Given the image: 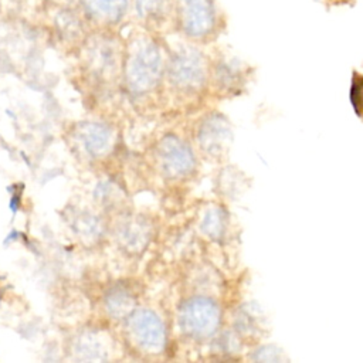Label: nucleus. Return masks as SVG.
I'll list each match as a JSON object with an SVG mask.
<instances>
[{
	"mask_svg": "<svg viewBox=\"0 0 363 363\" xmlns=\"http://www.w3.org/2000/svg\"><path fill=\"white\" fill-rule=\"evenodd\" d=\"M217 88L227 94H238L248 81V67L235 58H220L210 69Z\"/></svg>",
	"mask_w": 363,
	"mask_h": 363,
	"instance_id": "9d476101",
	"label": "nucleus"
},
{
	"mask_svg": "<svg viewBox=\"0 0 363 363\" xmlns=\"http://www.w3.org/2000/svg\"><path fill=\"white\" fill-rule=\"evenodd\" d=\"M233 329L244 340H254L257 343L268 335L269 329L261 309L257 303H245L237 309L234 315Z\"/></svg>",
	"mask_w": 363,
	"mask_h": 363,
	"instance_id": "9b49d317",
	"label": "nucleus"
},
{
	"mask_svg": "<svg viewBox=\"0 0 363 363\" xmlns=\"http://www.w3.org/2000/svg\"><path fill=\"white\" fill-rule=\"evenodd\" d=\"M233 140V130L228 119L220 112L207 115L199 126L197 142L210 156H223Z\"/></svg>",
	"mask_w": 363,
	"mask_h": 363,
	"instance_id": "6e6552de",
	"label": "nucleus"
},
{
	"mask_svg": "<svg viewBox=\"0 0 363 363\" xmlns=\"http://www.w3.org/2000/svg\"><path fill=\"white\" fill-rule=\"evenodd\" d=\"M21 235H23V234H21L18 230L11 228V230H10V233H9V234L4 237V240H3V245H4V247H9L10 244L16 242Z\"/></svg>",
	"mask_w": 363,
	"mask_h": 363,
	"instance_id": "6ab92c4d",
	"label": "nucleus"
},
{
	"mask_svg": "<svg viewBox=\"0 0 363 363\" xmlns=\"http://www.w3.org/2000/svg\"><path fill=\"white\" fill-rule=\"evenodd\" d=\"M223 323L220 303L207 295L187 298L179 311V326L182 332L197 342L214 339Z\"/></svg>",
	"mask_w": 363,
	"mask_h": 363,
	"instance_id": "7ed1b4c3",
	"label": "nucleus"
},
{
	"mask_svg": "<svg viewBox=\"0 0 363 363\" xmlns=\"http://www.w3.org/2000/svg\"><path fill=\"white\" fill-rule=\"evenodd\" d=\"M3 292H4V289L0 288V302H1V299H3Z\"/></svg>",
	"mask_w": 363,
	"mask_h": 363,
	"instance_id": "aec40b11",
	"label": "nucleus"
},
{
	"mask_svg": "<svg viewBox=\"0 0 363 363\" xmlns=\"http://www.w3.org/2000/svg\"><path fill=\"white\" fill-rule=\"evenodd\" d=\"M133 296L130 291L122 285H115L111 288L105 296V308L108 313L115 318H123L132 312L133 308Z\"/></svg>",
	"mask_w": 363,
	"mask_h": 363,
	"instance_id": "4468645a",
	"label": "nucleus"
},
{
	"mask_svg": "<svg viewBox=\"0 0 363 363\" xmlns=\"http://www.w3.org/2000/svg\"><path fill=\"white\" fill-rule=\"evenodd\" d=\"M248 359L252 362H284L289 360L284 350L278 347L277 345H257L251 353L248 354Z\"/></svg>",
	"mask_w": 363,
	"mask_h": 363,
	"instance_id": "2eb2a0df",
	"label": "nucleus"
},
{
	"mask_svg": "<svg viewBox=\"0 0 363 363\" xmlns=\"http://www.w3.org/2000/svg\"><path fill=\"white\" fill-rule=\"evenodd\" d=\"M94 335H85L77 342V353L82 356L85 360H98L101 359V343Z\"/></svg>",
	"mask_w": 363,
	"mask_h": 363,
	"instance_id": "f3484780",
	"label": "nucleus"
},
{
	"mask_svg": "<svg viewBox=\"0 0 363 363\" xmlns=\"http://www.w3.org/2000/svg\"><path fill=\"white\" fill-rule=\"evenodd\" d=\"M200 230L208 238L218 241L225 237L228 228V213L221 206H211L206 210L200 221Z\"/></svg>",
	"mask_w": 363,
	"mask_h": 363,
	"instance_id": "ddd939ff",
	"label": "nucleus"
},
{
	"mask_svg": "<svg viewBox=\"0 0 363 363\" xmlns=\"http://www.w3.org/2000/svg\"><path fill=\"white\" fill-rule=\"evenodd\" d=\"M128 329L133 342L146 353H162L166 346V328L162 319L147 308L129 313Z\"/></svg>",
	"mask_w": 363,
	"mask_h": 363,
	"instance_id": "39448f33",
	"label": "nucleus"
},
{
	"mask_svg": "<svg viewBox=\"0 0 363 363\" xmlns=\"http://www.w3.org/2000/svg\"><path fill=\"white\" fill-rule=\"evenodd\" d=\"M350 102L354 113L360 121H363V74L353 71L350 84Z\"/></svg>",
	"mask_w": 363,
	"mask_h": 363,
	"instance_id": "dca6fc26",
	"label": "nucleus"
},
{
	"mask_svg": "<svg viewBox=\"0 0 363 363\" xmlns=\"http://www.w3.org/2000/svg\"><path fill=\"white\" fill-rule=\"evenodd\" d=\"M21 193L23 191H14L11 193V197L9 200V210L11 211V217L14 218L17 211L20 210V204H21Z\"/></svg>",
	"mask_w": 363,
	"mask_h": 363,
	"instance_id": "a211bd4d",
	"label": "nucleus"
},
{
	"mask_svg": "<svg viewBox=\"0 0 363 363\" xmlns=\"http://www.w3.org/2000/svg\"><path fill=\"white\" fill-rule=\"evenodd\" d=\"M173 28L187 41L206 44L224 31L225 16L217 0H176Z\"/></svg>",
	"mask_w": 363,
	"mask_h": 363,
	"instance_id": "f03ea898",
	"label": "nucleus"
},
{
	"mask_svg": "<svg viewBox=\"0 0 363 363\" xmlns=\"http://www.w3.org/2000/svg\"><path fill=\"white\" fill-rule=\"evenodd\" d=\"M169 51L156 33L138 30L125 41L123 75L128 88L138 95L156 88L166 74Z\"/></svg>",
	"mask_w": 363,
	"mask_h": 363,
	"instance_id": "f257e3e1",
	"label": "nucleus"
},
{
	"mask_svg": "<svg viewBox=\"0 0 363 363\" xmlns=\"http://www.w3.org/2000/svg\"><path fill=\"white\" fill-rule=\"evenodd\" d=\"M132 10L142 28L159 33L173 28L176 0H132Z\"/></svg>",
	"mask_w": 363,
	"mask_h": 363,
	"instance_id": "1a4fd4ad",
	"label": "nucleus"
},
{
	"mask_svg": "<svg viewBox=\"0 0 363 363\" xmlns=\"http://www.w3.org/2000/svg\"><path fill=\"white\" fill-rule=\"evenodd\" d=\"M79 139L86 153L91 156H99L109 147L111 130L104 123H84L79 129Z\"/></svg>",
	"mask_w": 363,
	"mask_h": 363,
	"instance_id": "f8f14e48",
	"label": "nucleus"
},
{
	"mask_svg": "<svg viewBox=\"0 0 363 363\" xmlns=\"http://www.w3.org/2000/svg\"><path fill=\"white\" fill-rule=\"evenodd\" d=\"M156 157L162 173L169 179L184 177L196 169V156L191 147L174 135H166L160 139Z\"/></svg>",
	"mask_w": 363,
	"mask_h": 363,
	"instance_id": "423d86ee",
	"label": "nucleus"
},
{
	"mask_svg": "<svg viewBox=\"0 0 363 363\" xmlns=\"http://www.w3.org/2000/svg\"><path fill=\"white\" fill-rule=\"evenodd\" d=\"M210 61L206 54L193 45H182L169 51L166 75L173 86L182 91L201 89L210 77Z\"/></svg>",
	"mask_w": 363,
	"mask_h": 363,
	"instance_id": "20e7f679",
	"label": "nucleus"
},
{
	"mask_svg": "<svg viewBox=\"0 0 363 363\" xmlns=\"http://www.w3.org/2000/svg\"><path fill=\"white\" fill-rule=\"evenodd\" d=\"M78 9L91 28L115 30L132 10V0H78Z\"/></svg>",
	"mask_w": 363,
	"mask_h": 363,
	"instance_id": "0eeeda50",
	"label": "nucleus"
}]
</instances>
